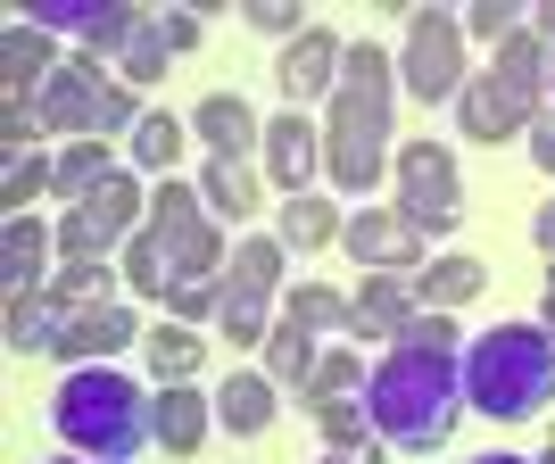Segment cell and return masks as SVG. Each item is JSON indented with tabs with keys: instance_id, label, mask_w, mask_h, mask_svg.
<instances>
[{
	"instance_id": "obj_1",
	"label": "cell",
	"mask_w": 555,
	"mask_h": 464,
	"mask_svg": "<svg viewBox=\"0 0 555 464\" xmlns=\"http://www.w3.org/2000/svg\"><path fill=\"white\" fill-rule=\"evenodd\" d=\"M365 407H373V431L382 448H406V456H431L448 448L456 431V407H464V357L456 348H406L398 340L365 382Z\"/></svg>"
},
{
	"instance_id": "obj_2",
	"label": "cell",
	"mask_w": 555,
	"mask_h": 464,
	"mask_svg": "<svg viewBox=\"0 0 555 464\" xmlns=\"http://www.w3.org/2000/svg\"><path fill=\"white\" fill-rule=\"evenodd\" d=\"M390 100H398V67L373 42H348L340 92H332V125H324V175L348 199H365L382 183V166H390Z\"/></svg>"
},
{
	"instance_id": "obj_3",
	"label": "cell",
	"mask_w": 555,
	"mask_h": 464,
	"mask_svg": "<svg viewBox=\"0 0 555 464\" xmlns=\"http://www.w3.org/2000/svg\"><path fill=\"white\" fill-rule=\"evenodd\" d=\"M464 407L489 423H531L555 407V332L547 324H498L464 348Z\"/></svg>"
},
{
	"instance_id": "obj_4",
	"label": "cell",
	"mask_w": 555,
	"mask_h": 464,
	"mask_svg": "<svg viewBox=\"0 0 555 464\" xmlns=\"http://www.w3.org/2000/svg\"><path fill=\"white\" fill-rule=\"evenodd\" d=\"M50 423H59V440H67L75 456H100V464H133L141 448L158 440L141 382H125V373H108V365H75L67 382H59V398H50Z\"/></svg>"
},
{
	"instance_id": "obj_5",
	"label": "cell",
	"mask_w": 555,
	"mask_h": 464,
	"mask_svg": "<svg viewBox=\"0 0 555 464\" xmlns=\"http://www.w3.org/2000/svg\"><path fill=\"white\" fill-rule=\"evenodd\" d=\"M141 232L166 249V274H175V291H183V282H208V274H216V257H224V232H216L208 199H199V191H183L175 175L150 191V224H141Z\"/></svg>"
},
{
	"instance_id": "obj_6",
	"label": "cell",
	"mask_w": 555,
	"mask_h": 464,
	"mask_svg": "<svg viewBox=\"0 0 555 464\" xmlns=\"http://www.w3.org/2000/svg\"><path fill=\"white\" fill-rule=\"evenodd\" d=\"M398 83L415 100H456L473 75H464V25L440 17V9H415L406 25V59H398Z\"/></svg>"
},
{
	"instance_id": "obj_7",
	"label": "cell",
	"mask_w": 555,
	"mask_h": 464,
	"mask_svg": "<svg viewBox=\"0 0 555 464\" xmlns=\"http://www.w3.org/2000/svg\"><path fill=\"white\" fill-rule=\"evenodd\" d=\"M133 232H141V191H133V175H108L92 199H75V208H67V224H59V249L83 257V266H100V257L125 249Z\"/></svg>"
},
{
	"instance_id": "obj_8",
	"label": "cell",
	"mask_w": 555,
	"mask_h": 464,
	"mask_svg": "<svg viewBox=\"0 0 555 464\" xmlns=\"http://www.w3.org/2000/svg\"><path fill=\"white\" fill-rule=\"evenodd\" d=\"M398 208L415 216L423 232H448L464 216V183H456V158L440 141H406L398 150Z\"/></svg>"
},
{
	"instance_id": "obj_9",
	"label": "cell",
	"mask_w": 555,
	"mask_h": 464,
	"mask_svg": "<svg viewBox=\"0 0 555 464\" xmlns=\"http://www.w3.org/2000/svg\"><path fill=\"white\" fill-rule=\"evenodd\" d=\"M340 241H348V257H357L365 274H415L423 266V224L406 208H357L340 224Z\"/></svg>"
},
{
	"instance_id": "obj_10",
	"label": "cell",
	"mask_w": 555,
	"mask_h": 464,
	"mask_svg": "<svg viewBox=\"0 0 555 464\" xmlns=\"http://www.w3.org/2000/svg\"><path fill=\"white\" fill-rule=\"evenodd\" d=\"M108 92H116V83H100V59H67V67L42 83L34 116H42L50 133H83V141H100V125H108Z\"/></svg>"
},
{
	"instance_id": "obj_11",
	"label": "cell",
	"mask_w": 555,
	"mask_h": 464,
	"mask_svg": "<svg viewBox=\"0 0 555 464\" xmlns=\"http://www.w3.org/2000/svg\"><path fill=\"white\" fill-rule=\"evenodd\" d=\"M340 67H348V42L332 34V25H307L299 42L282 50L274 83H282V100H291V108H307V100H332V92H340Z\"/></svg>"
},
{
	"instance_id": "obj_12",
	"label": "cell",
	"mask_w": 555,
	"mask_h": 464,
	"mask_svg": "<svg viewBox=\"0 0 555 464\" xmlns=\"http://www.w3.org/2000/svg\"><path fill=\"white\" fill-rule=\"evenodd\" d=\"M456 125H464V141H506V133H531L539 125V100L498 83V75H473L456 92Z\"/></svg>"
},
{
	"instance_id": "obj_13",
	"label": "cell",
	"mask_w": 555,
	"mask_h": 464,
	"mask_svg": "<svg viewBox=\"0 0 555 464\" xmlns=\"http://www.w3.org/2000/svg\"><path fill=\"white\" fill-rule=\"evenodd\" d=\"M67 67V59H59V50H50V34L42 25H9V34H0V92H9V108H34V100H42V83L50 75Z\"/></svg>"
},
{
	"instance_id": "obj_14",
	"label": "cell",
	"mask_w": 555,
	"mask_h": 464,
	"mask_svg": "<svg viewBox=\"0 0 555 464\" xmlns=\"http://www.w3.org/2000/svg\"><path fill=\"white\" fill-rule=\"evenodd\" d=\"M315 166H324V133L307 125L299 108H282L274 125H266V175H274L291 199H307V183H315Z\"/></svg>"
},
{
	"instance_id": "obj_15",
	"label": "cell",
	"mask_w": 555,
	"mask_h": 464,
	"mask_svg": "<svg viewBox=\"0 0 555 464\" xmlns=\"http://www.w3.org/2000/svg\"><path fill=\"white\" fill-rule=\"evenodd\" d=\"M125 340H150V332L133 324V307L116 299V307H75L67 299V340H59V357H75V365H100L108 348H125Z\"/></svg>"
},
{
	"instance_id": "obj_16",
	"label": "cell",
	"mask_w": 555,
	"mask_h": 464,
	"mask_svg": "<svg viewBox=\"0 0 555 464\" xmlns=\"http://www.w3.org/2000/svg\"><path fill=\"white\" fill-rule=\"evenodd\" d=\"M216 423V398H199L191 382H158V407H150V431H158L166 456H191Z\"/></svg>"
},
{
	"instance_id": "obj_17",
	"label": "cell",
	"mask_w": 555,
	"mask_h": 464,
	"mask_svg": "<svg viewBox=\"0 0 555 464\" xmlns=\"http://www.w3.org/2000/svg\"><path fill=\"white\" fill-rule=\"evenodd\" d=\"M191 133L208 141V158H249L257 141H266V125L249 116V100H241V92H208L199 108H191Z\"/></svg>"
},
{
	"instance_id": "obj_18",
	"label": "cell",
	"mask_w": 555,
	"mask_h": 464,
	"mask_svg": "<svg viewBox=\"0 0 555 464\" xmlns=\"http://www.w3.org/2000/svg\"><path fill=\"white\" fill-rule=\"evenodd\" d=\"M415 315H423V299H415L406 274H373L365 291H357V332H365V340H406Z\"/></svg>"
},
{
	"instance_id": "obj_19",
	"label": "cell",
	"mask_w": 555,
	"mask_h": 464,
	"mask_svg": "<svg viewBox=\"0 0 555 464\" xmlns=\"http://www.w3.org/2000/svg\"><path fill=\"white\" fill-rule=\"evenodd\" d=\"M42 266H50V232L34 216H9L0 224V282H9V299H34Z\"/></svg>"
},
{
	"instance_id": "obj_20",
	"label": "cell",
	"mask_w": 555,
	"mask_h": 464,
	"mask_svg": "<svg viewBox=\"0 0 555 464\" xmlns=\"http://www.w3.org/2000/svg\"><path fill=\"white\" fill-rule=\"evenodd\" d=\"M340 224L348 216L332 208V199H315V191H307V199H282V216H274V241L282 249H324V241H340Z\"/></svg>"
},
{
	"instance_id": "obj_21",
	"label": "cell",
	"mask_w": 555,
	"mask_h": 464,
	"mask_svg": "<svg viewBox=\"0 0 555 464\" xmlns=\"http://www.w3.org/2000/svg\"><path fill=\"white\" fill-rule=\"evenodd\" d=\"M282 324H299L307 340H332V332L357 324V299H340V291H324V282H299L291 307H282Z\"/></svg>"
},
{
	"instance_id": "obj_22",
	"label": "cell",
	"mask_w": 555,
	"mask_h": 464,
	"mask_svg": "<svg viewBox=\"0 0 555 464\" xmlns=\"http://www.w3.org/2000/svg\"><path fill=\"white\" fill-rule=\"evenodd\" d=\"M315 431L332 440V456H365V448H382L365 398H315Z\"/></svg>"
},
{
	"instance_id": "obj_23",
	"label": "cell",
	"mask_w": 555,
	"mask_h": 464,
	"mask_svg": "<svg viewBox=\"0 0 555 464\" xmlns=\"http://www.w3.org/2000/svg\"><path fill=\"white\" fill-rule=\"evenodd\" d=\"M481 257H431V274H415V299L431 307V315H448V307L481 299Z\"/></svg>"
},
{
	"instance_id": "obj_24",
	"label": "cell",
	"mask_w": 555,
	"mask_h": 464,
	"mask_svg": "<svg viewBox=\"0 0 555 464\" xmlns=\"http://www.w3.org/2000/svg\"><path fill=\"white\" fill-rule=\"evenodd\" d=\"M216 423H232V431H266V423H274V373H232L224 390H216Z\"/></svg>"
},
{
	"instance_id": "obj_25",
	"label": "cell",
	"mask_w": 555,
	"mask_h": 464,
	"mask_svg": "<svg viewBox=\"0 0 555 464\" xmlns=\"http://www.w3.org/2000/svg\"><path fill=\"white\" fill-rule=\"evenodd\" d=\"M116 166H108V150H100V141H67V150H59V158H50V191H59V199H92L100 183H108Z\"/></svg>"
},
{
	"instance_id": "obj_26",
	"label": "cell",
	"mask_w": 555,
	"mask_h": 464,
	"mask_svg": "<svg viewBox=\"0 0 555 464\" xmlns=\"http://www.w3.org/2000/svg\"><path fill=\"white\" fill-rule=\"evenodd\" d=\"M199 199H208V216H241L257 208V175H249V158H208V175H199Z\"/></svg>"
},
{
	"instance_id": "obj_27",
	"label": "cell",
	"mask_w": 555,
	"mask_h": 464,
	"mask_svg": "<svg viewBox=\"0 0 555 464\" xmlns=\"http://www.w3.org/2000/svg\"><path fill=\"white\" fill-rule=\"evenodd\" d=\"M315 365H324V357H315V340H307L299 324H274V332H266V373H274V390H307Z\"/></svg>"
},
{
	"instance_id": "obj_28",
	"label": "cell",
	"mask_w": 555,
	"mask_h": 464,
	"mask_svg": "<svg viewBox=\"0 0 555 464\" xmlns=\"http://www.w3.org/2000/svg\"><path fill=\"white\" fill-rule=\"evenodd\" d=\"M547 59H555V50L522 25V34L498 50V67H489V75H498V83H514V92H531V100H547Z\"/></svg>"
},
{
	"instance_id": "obj_29",
	"label": "cell",
	"mask_w": 555,
	"mask_h": 464,
	"mask_svg": "<svg viewBox=\"0 0 555 464\" xmlns=\"http://www.w3.org/2000/svg\"><path fill=\"white\" fill-rule=\"evenodd\" d=\"M166 17H150V9H141V25H133V42L116 50V83H158L166 75Z\"/></svg>"
},
{
	"instance_id": "obj_30",
	"label": "cell",
	"mask_w": 555,
	"mask_h": 464,
	"mask_svg": "<svg viewBox=\"0 0 555 464\" xmlns=\"http://www.w3.org/2000/svg\"><path fill=\"white\" fill-rule=\"evenodd\" d=\"M116 0H25V25H42V34H83L92 42L100 25H108Z\"/></svg>"
},
{
	"instance_id": "obj_31",
	"label": "cell",
	"mask_w": 555,
	"mask_h": 464,
	"mask_svg": "<svg viewBox=\"0 0 555 464\" xmlns=\"http://www.w3.org/2000/svg\"><path fill=\"white\" fill-rule=\"evenodd\" d=\"M141 348H150V373H158V382H191V373H199V348H208V340H199L191 324H158Z\"/></svg>"
},
{
	"instance_id": "obj_32",
	"label": "cell",
	"mask_w": 555,
	"mask_h": 464,
	"mask_svg": "<svg viewBox=\"0 0 555 464\" xmlns=\"http://www.w3.org/2000/svg\"><path fill=\"white\" fill-rule=\"evenodd\" d=\"M125 150H133V166H150V175H166V166L183 158V125L150 108V116H141V125H133V141H125Z\"/></svg>"
},
{
	"instance_id": "obj_33",
	"label": "cell",
	"mask_w": 555,
	"mask_h": 464,
	"mask_svg": "<svg viewBox=\"0 0 555 464\" xmlns=\"http://www.w3.org/2000/svg\"><path fill=\"white\" fill-rule=\"evenodd\" d=\"M125 282H133L141 299H175V274H166V249L150 241V232H133V241H125Z\"/></svg>"
},
{
	"instance_id": "obj_34",
	"label": "cell",
	"mask_w": 555,
	"mask_h": 464,
	"mask_svg": "<svg viewBox=\"0 0 555 464\" xmlns=\"http://www.w3.org/2000/svg\"><path fill=\"white\" fill-rule=\"evenodd\" d=\"M266 291H241V282H224V315H216V324H224V340L232 348H249V340H266Z\"/></svg>"
},
{
	"instance_id": "obj_35",
	"label": "cell",
	"mask_w": 555,
	"mask_h": 464,
	"mask_svg": "<svg viewBox=\"0 0 555 464\" xmlns=\"http://www.w3.org/2000/svg\"><path fill=\"white\" fill-rule=\"evenodd\" d=\"M232 282L274 299V291H282V241H241V249H232Z\"/></svg>"
},
{
	"instance_id": "obj_36",
	"label": "cell",
	"mask_w": 555,
	"mask_h": 464,
	"mask_svg": "<svg viewBox=\"0 0 555 464\" xmlns=\"http://www.w3.org/2000/svg\"><path fill=\"white\" fill-rule=\"evenodd\" d=\"M50 291H59V299H75V307H116L108 266H83V257H67V266L50 274Z\"/></svg>"
},
{
	"instance_id": "obj_37",
	"label": "cell",
	"mask_w": 555,
	"mask_h": 464,
	"mask_svg": "<svg viewBox=\"0 0 555 464\" xmlns=\"http://www.w3.org/2000/svg\"><path fill=\"white\" fill-rule=\"evenodd\" d=\"M357 382H373L365 357H357V348H332L324 365H315V382H307V398H357Z\"/></svg>"
},
{
	"instance_id": "obj_38",
	"label": "cell",
	"mask_w": 555,
	"mask_h": 464,
	"mask_svg": "<svg viewBox=\"0 0 555 464\" xmlns=\"http://www.w3.org/2000/svg\"><path fill=\"white\" fill-rule=\"evenodd\" d=\"M464 34H481V42H498V50H506L514 34H522V9H514V0H473Z\"/></svg>"
},
{
	"instance_id": "obj_39",
	"label": "cell",
	"mask_w": 555,
	"mask_h": 464,
	"mask_svg": "<svg viewBox=\"0 0 555 464\" xmlns=\"http://www.w3.org/2000/svg\"><path fill=\"white\" fill-rule=\"evenodd\" d=\"M34 191H50V166H42V158H9V175H0L9 216H25V199H34Z\"/></svg>"
},
{
	"instance_id": "obj_40",
	"label": "cell",
	"mask_w": 555,
	"mask_h": 464,
	"mask_svg": "<svg viewBox=\"0 0 555 464\" xmlns=\"http://www.w3.org/2000/svg\"><path fill=\"white\" fill-rule=\"evenodd\" d=\"M166 307H175V324H199V315H224V291L216 282H183Z\"/></svg>"
},
{
	"instance_id": "obj_41",
	"label": "cell",
	"mask_w": 555,
	"mask_h": 464,
	"mask_svg": "<svg viewBox=\"0 0 555 464\" xmlns=\"http://www.w3.org/2000/svg\"><path fill=\"white\" fill-rule=\"evenodd\" d=\"M249 25H257V34H291V42H299V34H307L291 0H249Z\"/></svg>"
},
{
	"instance_id": "obj_42",
	"label": "cell",
	"mask_w": 555,
	"mask_h": 464,
	"mask_svg": "<svg viewBox=\"0 0 555 464\" xmlns=\"http://www.w3.org/2000/svg\"><path fill=\"white\" fill-rule=\"evenodd\" d=\"M406 348H456V324H448V315H431V307H423L415 324H406Z\"/></svg>"
},
{
	"instance_id": "obj_43",
	"label": "cell",
	"mask_w": 555,
	"mask_h": 464,
	"mask_svg": "<svg viewBox=\"0 0 555 464\" xmlns=\"http://www.w3.org/2000/svg\"><path fill=\"white\" fill-rule=\"evenodd\" d=\"M531 158H539V166L555 175V100L539 108V125H531Z\"/></svg>"
},
{
	"instance_id": "obj_44",
	"label": "cell",
	"mask_w": 555,
	"mask_h": 464,
	"mask_svg": "<svg viewBox=\"0 0 555 464\" xmlns=\"http://www.w3.org/2000/svg\"><path fill=\"white\" fill-rule=\"evenodd\" d=\"M166 42L191 50V42H199V17H183V9H175V17H166Z\"/></svg>"
},
{
	"instance_id": "obj_45",
	"label": "cell",
	"mask_w": 555,
	"mask_h": 464,
	"mask_svg": "<svg viewBox=\"0 0 555 464\" xmlns=\"http://www.w3.org/2000/svg\"><path fill=\"white\" fill-rule=\"evenodd\" d=\"M531 34H539V42L555 50V0H547V9H539V17H531Z\"/></svg>"
},
{
	"instance_id": "obj_46",
	"label": "cell",
	"mask_w": 555,
	"mask_h": 464,
	"mask_svg": "<svg viewBox=\"0 0 555 464\" xmlns=\"http://www.w3.org/2000/svg\"><path fill=\"white\" fill-rule=\"evenodd\" d=\"M531 232H539V249L555 257V208H539V224H531Z\"/></svg>"
},
{
	"instance_id": "obj_47",
	"label": "cell",
	"mask_w": 555,
	"mask_h": 464,
	"mask_svg": "<svg viewBox=\"0 0 555 464\" xmlns=\"http://www.w3.org/2000/svg\"><path fill=\"white\" fill-rule=\"evenodd\" d=\"M324 464H382V448H365V456H324Z\"/></svg>"
},
{
	"instance_id": "obj_48",
	"label": "cell",
	"mask_w": 555,
	"mask_h": 464,
	"mask_svg": "<svg viewBox=\"0 0 555 464\" xmlns=\"http://www.w3.org/2000/svg\"><path fill=\"white\" fill-rule=\"evenodd\" d=\"M539 324H547V332H555V274H547V315H539Z\"/></svg>"
},
{
	"instance_id": "obj_49",
	"label": "cell",
	"mask_w": 555,
	"mask_h": 464,
	"mask_svg": "<svg viewBox=\"0 0 555 464\" xmlns=\"http://www.w3.org/2000/svg\"><path fill=\"white\" fill-rule=\"evenodd\" d=\"M473 464H531V456H473Z\"/></svg>"
},
{
	"instance_id": "obj_50",
	"label": "cell",
	"mask_w": 555,
	"mask_h": 464,
	"mask_svg": "<svg viewBox=\"0 0 555 464\" xmlns=\"http://www.w3.org/2000/svg\"><path fill=\"white\" fill-rule=\"evenodd\" d=\"M50 464H100V456H50Z\"/></svg>"
},
{
	"instance_id": "obj_51",
	"label": "cell",
	"mask_w": 555,
	"mask_h": 464,
	"mask_svg": "<svg viewBox=\"0 0 555 464\" xmlns=\"http://www.w3.org/2000/svg\"><path fill=\"white\" fill-rule=\"evenodd\" d=\"M547 100H555V59H547Z\"/></svg>"
},
{
	"instance_id": "obj_52",
	"label": "cell",
	"mask_w": 555,
	"mask_h": 464,
	"mask_svg": "<svg viewBox=\"0 0 555 464\" xmlns=\"http://www.w3.org/2000/svg\"><path fill=\"white\" fill-rule=\"evenodd\" d=\"M539 464H555V440H547V456H539Z\"/></svg>"
}]
</instances>
